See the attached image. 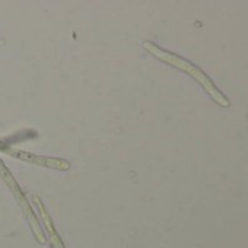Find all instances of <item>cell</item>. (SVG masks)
Listing matches in <instances>:
<instances>
[{"mask_svg": "<svg viewBox=\"0 0 248 248\" xmlns=\"http://www.w3.org/2000/svg\"><path fill=\"white\" fill-rule=\"evenodd\" d=\"M145 47H146L148 50H151V53H154L156 57H159V59H162V60L171 63L172 66H175V67H178V69L186 70L187 73H190L197 82H200V83L206 88V91L213 96V99H215L217 104H220V105H223V107H226V105L229 104L228 99H226V98L215 88V85L209 80V78H207L202 70H199L196 66H193L191 63H188L187 60H184V59H181V57H177L175 54H171V53H168V51H164L162 48H159V47H156V46H154V44H151V43H146Z\"/></svg>", "mask_w": 248, "mask_h": 248, "instance_id": "6da1fadb", "label": "cell"}]
</instances>
